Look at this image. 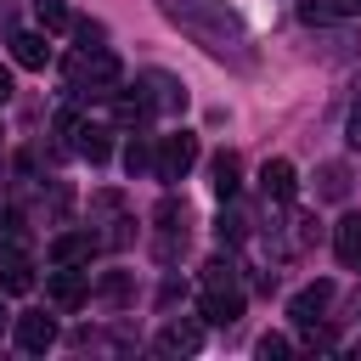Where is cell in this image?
Masks as SVG:
<instances>
[{
    "mask_svg": "<svg viewBox=\"0 0 361 361\" xmlns=\"http://www.w3.org/2000/svg\"><path fill=\"white\" fill-rule=\"evenodd\" d=\"M124 169H130V175L152 169V152H147V141H130V152H124Z\"/></svg>",
    "mask_w": 361,
    "mask_h": 361,
    "instance_id": "23",
    "label": "cell"
},
{
    "mask_svg": "<svg viewBox=\"0 0 361 361\" xmlns=\"http://www.w3.org/2000/svg\"><path fill=\"white\" fill-rule=\"evenodd\" d=\"M197 344H203V327H197V322H169V327L158 333V350H164V355H192Z\"/></svg>",
    "mask_w": 361,
    "mask_h": 361,
    "instance_id": "14",
    "label": "cell"
},
{
    "mask_svg": "<svg viewBox=\"0 0 361 361\" xmlns=\"http://www.w3.org/2000/svg\"><path fill=\"white\" fill-rule=\"evenodd\" d=\"M197 310H203V322H209V327H231V322L243 316V293H237V288H209Z\"/></svg>",
    "mask_w": 361,
    "mask_h": 361,
    "instance_id": "10",
    "label": "cell"
},
{
    "mask_svg": "<svg viewBox=\"0 0 361 361\" xmlns=\"http://www.w3.org/2000/svg\"><path fill=\"white\" fill-rule=\"evenodd\" d=\"M259 355H265V361H276V355H288V338H276V333H265V338H259Z\"/></svg>",
    "mask_w": 361,
    "mask_h": 361,
    "instance_id": "25",
    "label": "cell"
},
{
    "mask_svg": "<svg viewBox=\"0 0 361 361\" xmlns=\"http://www.w3.org/2000/svg\"><path fill=\"white\" fill-rule=\"evenodd\" d=\"M197 164V135H164L158 141V152H152V175L164 180V186H175V180H186V169Z\"/></svg>",
    "mask_w": 361,
    "mask_h": 361,
    "instance_id": "4",
    "label": "cell"
},
{
    "mask_svg": "<svg viewBox=\"0 0 361 361\" xmlns=\"http://www.w3.org/2000/svg\"><path fill=\"white\" fill-rule=\"evenodd\" d=\"M338 11H350V6H344V0H338V6H327V0H305V6H299L305 23H333Z\"/></svg>",
    "mask_w": 361,
    "mask_h": 361,
    "instance_id": "21",
    "label": "cell"
},
{
    "mask_svg": "<svg viewBox=\"0 0 361 361\" xmlns=\"http://www.w3.org/2000/svg\"><path fill=\"white\" fill-rule=\"evenodd\" d=\"M34 11H39V28H51V34L68 28V6H62V0H39Z\"/></svg>",
    "mask_w": 361,
    "mask_h": 361,
    "instance_id": "20",
    "label": "cell"
},
{
    "mask_svg": "<svg viewBox=\"0 0 361 361\" xmlns=\"http://www.w3.org/2000/svg\"><path fill=\"white\" fill-rule=\"evenodd\" d=\"M322 197H344V169H338V164L322 169Z\"/></svg>",
    "mask_w": 361,
    "mask_h": 361,
    "instance_id": "24",
    "label": "cell"
},
{
    "mask_svg": "<svg viewBox=\"0 0 361 361\" xmlns=\"http://www.w3.org/2000/svg\"><path fill=\"white\" fill-rule=\"evenodd\" d=\"M344 6H361V0H344Z\"/></svg>",
    "mask_w": 361,
    "mask_h": 361,
    "instance_id": "29",
    "label": "cell"
},
{
    "mask_svg": "<svg viewBox=\"0 0 361 361\" xmlns=\"http://www.w3.org/2000/svg\"><path fill=\"white\" fill-rule=\"evenodd\" d=\"M164 17H169L175 28H186L209 56L237 62V68H248V62H254L243 17H237V11H226L220 0H164Z\"/></svg>",
    "mask_w": 361,
    "mask_h": 361,
    "instance_id": "1",
    "label": "cell"
},
{
    "mask_svg": "<svg viewBox=\"0 0 361 361\" xmlns=\"http://www.w3.org/2000/svg\"><path fill=\"white\" fill-rule=\"evenodd\" d=\"M0 288H6V293H28V288H34V265H28L17 248L0 254Z\"/></svg>",
    "mask_w": 361,
    "mask_h": 361,
    "instance_id": "15",
    "label": "cell"
},
{
    "mask_svg": "<svg viewBox=\"0 0 361 361\" xmlns=\"http://www.w3.org/2000/svg\"><path fill=\"white\" fill-rule=\"evenodd\" d=\"M209 186H214V197H220V203H231V197H237V186H243V164H237V152H220V158L209 164Z\"/></svg>",
    "mask_w": 361,
    "mask_h": 361,
    "instance_id": "11",
    "label": "cell"
},
{
    "mask_svg": "<svg viewBox=\"0 0 361 361\" xmlns=\"http://www.w3.org/2000/svg\"><path fill=\"white\" fill-rule=\"evenodd\" d=\"M118 85H124V62L107 45H85L68 62V90H79V96H118Z\"/></svg>",
    "mask_w": 361,
    "mask_h": 361,
    "instance_id": "2",
    "label": "cell"
},
{
    "mask_svg": "<svg viewBox=\"0 0 361 361\" xmlns=\"http://www.w3.org/2000/svg\"><path fill=\"white\" fill-rule=\"evenodd\" d=\"M214 231H220V243H243V231H248V220H243L237 209H226V214L214 220Z\"/></svg>",
    "mask_w": 361,
    "mask_h": 361,
    "instance_id": "22",
    "label": "cell"
},
{
    "mask_svg": "<svg viewBox=\"0 0 361 361\" xmlns=\"http://www.w3.org/2000/svg\"><path fill=\"white\" fill-rule=\"evenodd\" d=\"M90 254H96V237L90 231H62L51 243V265H85Z\"/></svg>",
    "mask_w": 361,
    "mask_h": 361,
    "instance_id": "12",
    "label": "cell"
},
{
    "mask_svg": "<svg viewBox=\"0 0 361 361\" xmlns=\"http://www.w3.org/2000/svg\"><path fill=\"white\" fill-rule=\"evenodd\" d=\"M327 299H333V282H310L305 293H293V305H288V316L310 327V322H316V316L327 310Z\"/></svg>",
    "mask_w": 361,
    "mask_h": 361,
    "instance_id": "13",
    "label": "cell"
},
{
    "mask_svg": "<svg viewBox=\"0 0 361 361\" xmlns=\"http://www.w3.org/2000/svg\"><path fill=\"white\" fill-rule=\"evenodd\" d=\"M113 118L124 124V130H135V124H147L152 118V107H147V96L135 90V96H113Z\"/></svg>",
    "mask_w": 361,
    "mask_h": 361,
    "instance_id": "18",
    "label": "cell"
},
{
    "mask_svg": "<svg viewBox=\"0 0 361 361\" xmlns=\"http://www.w3.org/2000/svg\"><path fill=\"white\" fill-rule=\"evenodd\" d=\"M333 248H338L344 265H361V214H344L333 226Z\"/></svg>",
    "mask_w": 361,
    "mask_h": 361,
    "instance_id": "16",
    "label": "cell"
},
{
    "mask_svg": "<svg viewBox=\"0 0 361 361\" xmlns=\"http://www.w3.org/2000/svg\"><path fill=\"white\" fill-rule=\"evenodd\" d=\"M203 288H237V265L231 259H209L203 265Z\"/></svg>",
    "mask_w": 361,
    "mask_h": 361,
    "instance_id": "19",
    "label": "cell"
},
{
    "mask_svg": "<svg viewBox=\"0 0 361 361\" xmlns=\"http://www.w3.org/2000/svg\"><path fill=\"white\" fill-rule=\"evenodd\" d=\"M45 293H51V305L73 310V305H85V299H90V276H85V271H73V265H56V271L45 276Z\"/></svg>",
    "mask_w": 361,
    "mask_h": 361,
    "instance_id": "6",
    "label": "cell"
},
{
    "mask_svg": "<svg viewBox=\"0 0 361 361\" xmlns=\"http://www.w3.org/2000/svg\"><path fill=\"white\" fill-rule=\"evenodd\" d=\"M6 96H11V73L0 68V102H6Z\"/></svg>",
    "mask_w": 361,
    "mask_h": 361,
    "instance_id": "28",
    "label": "cell"
},
{
    "mask_svg": "<svg viewBox=\"0 0 361 361\" xmlns=\"http://www.w3.org/2000/svg\"><path fill=\"white\" fill-rule=\"evenodd\" d=\"M102 293H107V299H124V293H130V282H124V276H107V282H102Z\"/></svg>",
    "mask_w": 361,
    "mask_h": 361,
    "instance_id": "26",
    "label": "cell"
},
{
    "mask_svg": "<svg viewBox=\"0 0 361 361\" xmlns=\"http://www.w3.org/2000/svg\"><path fill=\"white\" fill-rule=\"evenodd\" d=\"M141 85H147L141 96H147L152 113H180V107H186V85H180L175 73H147Z\"/></svg>",
    "mask_w": 361,
    "mask_h": 361,
    "instance_id": "7",
    "label": "cell"
},
{
    "mask_svg": "<svg viewBox=\"0 0 361 361\" xmlns=\"http://www.w3.org/2000/svg\"><path fill=\"white\" fill-rule=\"evenodd\" d=\"M51 344H56V322L51 316H39V310L34 316H17V350L23 355H45Z\"/></svg>",
    "mask_w": 361,
    "mask_h": 361,
    "instance_id": "8",
    "label": "cell"
},
{
    "mask_svg": "<svg viewBox=\"0 0 361 361\" xmlns=\"http://www.w3.org/2000/svg\"><path fill=\"white\" fill-rule=\"evenodd\" d=\"M56 135H68V147L90 164H107L113 158V130L107 124H85L79 113H56Z\"/></svg>",
    "mask_w": 361,
    "mask_h": 361,
    "instance_id": "3",
    "label": "cell"
},
{
    "mask_svg": "<svg viewBox=\"0 0 361 361\" xmlns=\"http://www.w3.org/2000/svg\"><path fill=\"white\" fill-rule=\"evenodd\" d=\"M11 56H17V68H45L51 45H45V34H11Z\"/></svg>",
    "mask_w": 361,
    "mask_h": 361,
    "instance_id": "17",
    "label": "cell"
},
{
    "mask_svg": "<svg viewBox=\"0 0 361 361\" xmlns=\"http://www.w3.org/2000/svg\"><path fill=\"white\" fill-rule=\"evenodd\" d=\"M259 192H265L271 203H293V192H299V175H293V164H288V158H271V164L259 169Z\"/></svg>",
    "mask_w": 361,
    "mask_h": 361,
    "instance_id": "9",
    "label": "cell"
},
{
    "mask_svg": "<svg viewBox=\"0 0 361 361\" xmlns=\"http://www.w3.org/2000/svg\"><path fill=\"white\" fill-rule=\"evenodd\" d=\"M175 254H186V203L164 197L158 203V259L169 265Z\"/></svg>",
    "mask_w": 361,
    "mask_h": 361,
    "instance_id": "5",
    "label": "cell"
},
{
    "mask_svg": "<svg viewBox=\"0 0 361 361\" xmlns=\"http://www.w3.org/2000/svg\"><path fill=\"white\" fill-rule=\"evenodd\" d=\"M350 147H355V152H361V107H355V113H350Z\"/></svg>",
    "mask_w": 361,
    "mask_h": 361,
    "instance_id": "27",
    "label": "cell"
}]
</instances>
